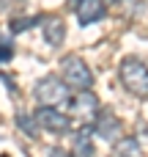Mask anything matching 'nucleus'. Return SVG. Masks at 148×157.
<instances>
[{
  "mask_svg": "<svg viewBox=\"0 0 148 157\" xmlns=\"http://www.w3.org/2000/svg\"><path fill=\"white\" fill-rule=\"evenodd\" d=\"M118 77H121V86L132 97L148 99V63L146 61H140L135 55H126L118 66Z\"/></svg>",
  "mask_w": 148,
  "mask_h": 157,
  "instance_id": "nucleus-1",
  "label": "nucleus"
},
{
  "mask_svg": "<svg viewBox=\"0 0 148 157\" xmlns=\"http://www.w3.org/2000/svg\"><path fill=\"white\" fill-rule=\"evenodd\" d=\"M33 97H36V102L44 105V108H60V110H63L66 102H69V97H71V88H69L58 75H47V77H41V80L36 83Z\"/></svg>",
  "mask_w": 148,
  "mask_h": 157,
  "instance_id": "nucleus-2",
  "label": "nucleus"
},
{
  "mask_svg": "<svg viewBox=\"0 0 148 157\" xmlns=\"http://www.w3.org/2000/svg\"><path fill=\"white\" fill-rule=\"evenodd\" d=\"M60 80L71 88V91H82V88H91L93 86V72L91 66L80 58V55H66L60 61Z\"/></svg>",
  "mask_w": 148,
  "mask_h": 157,
  "instance_id": "nucleus-3",
  "label": "nucleus"
},
{
  "mask_svg": "<svg viewBox=\"0 0 148 157\" xmlns=\"http://www.w3.org/2000/svg\"><path fill=\"white\" fill-rule=\"evenodd\" d=\"M99 110H102L99 97H96L91 88L74 91V94L69 97V102H66V113H69V119H77V121H82V124H93V119H96Z\"/></svg>",
  "mask_w": 148,
  "mask_h": 157,
  "instance_id": "nucleus-4",
  "label": "nucleus"
},
{
  "mask_svg": "<svg viewBox=\"0 0 148 157\" xmlns=\"http://www.w3.org/2000/svg\"><path fill=\"white\" fill-rule=\"evenodd\" d=\"M33 119H36L38 130L52 132V135H66V132L71 130V119H69V113L60 110V108H44V105H38V108L33 110Z\"/></svg>",
  "mask_w": 148,
  "mask_h": 157,
  "instance_id": "nucleus-5",
  "label": "nucleus"
},
{
  "mask_svg": "<svg viewBox=\"0 0 148 157\" xmlns=\"http://www.w3.org/2000/svg\"><path fill=\"white\" fill-rule=\"evenodd\" d=\"M91 130H93V135H96L99 141L115 144V141L124 135V121L115 116V110H110V108H102V110L96 113V119H93Z\"/></svg>",
  "mask_w": 148,
  "mask_h": 157,
  "instance_id": "nucleus-6",
  "label": "nucleus"
},
{
  "mask_svg": "<svg viewBox=\"0 0 148 157\" xmlns=\"http://www.w3.org/2000/svg\"><path fill=\"white\" fill-rule=\"evenodd\" d=\"M69 3H71V8H74V14H77L80 28L93 25V22L104 19V14H107L104 0H69Z\"/></svg>",
  "mask_w": 148,
  "mask_h": 157,
  "instance_id": "nucleus-7",
  "label": "nucleus"
},
{
  "mask_svg": "<svg viewBox=\"0 0 148 157\" xmlns=\"http://www.w3.org/2000/svg\"><path fill=\"white\" fill-rule=\"evenodd\" d=\"M96 146H93V130L91 124H82L74 135H71V157H93Z\"/></svg>",
  "mask_w": 148,
  "mask_h": 157,
  "instance_id": "nucleus-8",
  "label": "nucleus"
},
{
  "mask_svg": "<svg viewBox=\"0 0 148 157\" xmlns=\"http://www.w3.org/2000/svg\"><path fill=\"white\" fill-rule=\"evenodd\" d=\"M41 33H44V41L49 47H58L66 39V22L60 17H44L41 19Z\"/></svg>",
  "mask_w": 148,
  "mask_h": 157,
  "instance_id": "nucleus-9",
  "label": "nucleus"
},
{
  "mask_svg": "<svg viewBox=\"0 0 148 157\" xmlns=\"http://www.w3.org/2000/svg\"><path fill=\"white\" fill-rule=\"evenodd\" d=\"M110 157H140V141L135 135H121L115 141Z\"/></svg>",
  "mask_w": 148,
  "mask_h": 157,
  "instance_id": "nucleus-10",
  "label": "nucleus"
},
{
  "mask_svg": "<svg viewBox=\"0 0 148 157\" xmlns=\"http://www.w3.org/2000/svg\"><path fill=\"white\" fill-rule=\"evenodd\" d=\"M44 17H19V19H11V33H25L30 28H36Z\"/></svg>",
  "mask_w": 148,
  "mask_h": 157,
  "instance_id": "nucleus-11",
  "label": "nucleus"
},
{
  "mask_svg": "<svg viewBox=\"0 0 148 157\" xmlns=\"http://www.w3.org/2000/svg\"><path fill=\"white\" fill-rule=\"evenodd\" d=\"M16 124H19L30 138H36V135H38V124H36V119H33V116H27V113H16Z\"/></svg>",
  "mask_w": 148,
  "mask_h": 157,
  "instance_id": "nucleus-12",
  "label": "nucleus"
},
{
  "mask_svg": "<svg viewBox=\"0 0 148 157\" xmlns=\"http://www.w3.org/2000/svg\"><path fill=\"white\" fill-rule=\"evenodd\" d=\"M11 58H14V41L5 33H0V63H8Z\"/></svg>",
  "mask_w": 148,
  "mask_h": 157,
  "instance_id": "nucleus-13",
  "label": "nucleus"
},
{
  "mask_svg": "<svg viewBox=\"0 0 148 157\" xmlns=\"http://www.w3.org/2000/svg\"><path fill=\"white\" fill-rule=\"evenodd\" d=\"M49 157H71V155H69L66 149H60V146H52V149H49Z\"/></svg>",
  "mask_w": 148,
  "mask_h": 157,
  "instance_id": "nucleus-14",
  "label": "nucleus"
},
{
  "mask_svg": "<svg viewBox=\"0 0 148 157\" xmlns=\"http://www.w3.org/2000/svg\"><path fill=\"white\" fill-rule=\"evenodd\" d=\"M113 3H121V0H113Z\"/></svg>",
  "mask_w": 148,
  "mask_h": 157,
  "instance_id": "nucleus-15",
  "label": "nucleus"
},
{
  "mask_svg": "<svg viewBox=\"0 0 148 157\" xmlns=\"http://www.w3.org/2000/svg\"><path fill=\"white\" fill-rule=\"evenodd\" d=\"M0 157H8V155H0Z\"/></svg>",
  "mask_w": 148,
  "mask_h": 157,
  "instance_id": "nucleus-16",
  "label": "nucleus"
}]
</instances>
